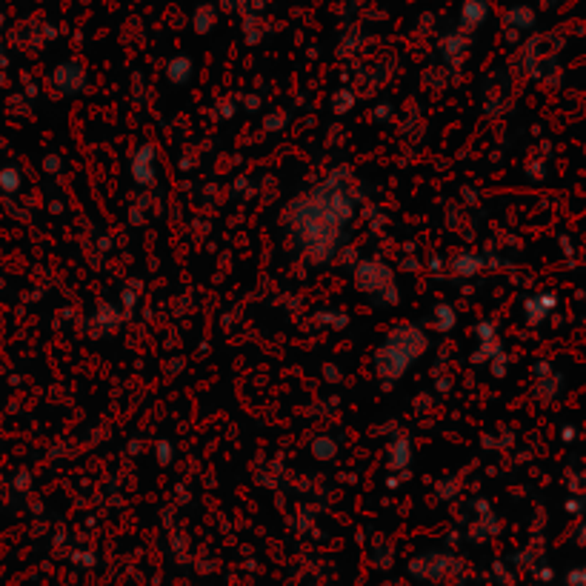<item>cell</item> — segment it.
<instances>
[{
    "label": "cell",
    "mask_w": 586,
    "mask_h": 586,
    "mask_svg": "<svg viewBox=\"0 0 586 586\" xmlns=\"http://www.w3.org/2000/svg\"><path fill=\"white\" fill-rule=\"evenodd\" d=\"M575 584H578V586H586V572H581V575L575 578Z\"/></svg>",
    "instance_id": "obj_1"
}]
</instances>
